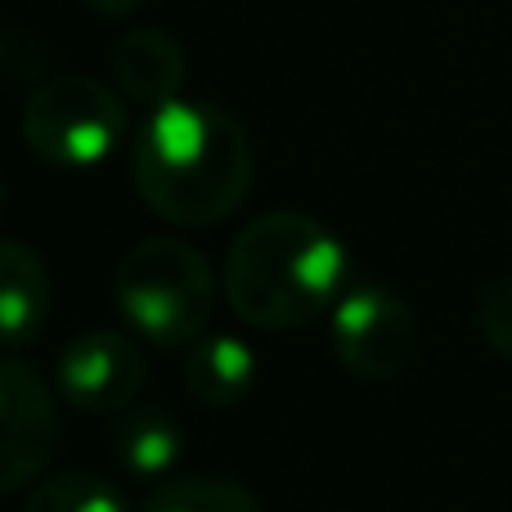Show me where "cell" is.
Instances as JSON below:
<instances>
[{"label":"cell","instance_id":"11","mask_svg":"<svg viewBox=\"0 0 512 512\" xmlns=\"http://www.w3.org/2000/svg\"><path fill=\"white\" fill-rule=\"evenodd\" d=\"M113 459L131 477L162 481L180 463V423L158 405L122 409L113 423Z\"/></svg>","mask_w":512,"mask_h":512},{"label":"cell","instance_id":"2","mask_svg":"<svg viewBox=\"0 0 512 512\" xmlns=\"http://www.w3.org/2000/svg\"><path fill=\"white\" fill-rule=\"evenodd\" d=\"M351 288V256L328 225L301 212H265L230 243L221 297L252 328H306L333 315Z\"/></svg>","mask_w":512,"mask_h":512},{"label":"cell","instance_id":"4","mask_svg":"<svg viewBox=\"0 0 512 512\" xmlns=\"http://www.w3.org/2000/svg\"><path fill=\"white\" fill-rule=\"evenodd\" d=\"M18 131L45 167L90 171L131 140V104L113 81L54 72L27 95Z\"/></svg>","mask_w":512,"mask_h":512},{"label":"cell","instance_id":"8","mask_svg":"<svg viewBox=\"0 0 512 512\" xmlns=\"http://www.w3.org/2000/svg\"><path fill=\"white\" fill-rule=\"evenodd\" d=\"M108 77L122 90L126 104L144 108V113L176 104V99H185L189 81L185 45L158 23H135L108 50Z\"/></svg>","mask_w":512,"mask_h":512},{"label":"cell","instance_id":"9","mask_svg":"<svg viewBox=\"0 0 512 512\" xmlns=\"http://www.w3.org/2000/svg\"><path fill=\"white\" fill-rule=\"evenodd\" d=\"M54 283L41 252L23 239H0V346H27L50 319Z\"/></svg>","mask_w":512,"mask_h":512},{"label":"cell","instance_id":"7","mask_svg":"<svg viewBox=\"0 0 512 512\" xmlns=\"http://www.w3.org/2000/svg\"><path fill=\"white\" fill-rule=\"evenodd\" d=\"M144 387V351L122 328H86L59 351V391L81 414H122Z\"/></svg>","mask_w":512,"mask_h":512},{"label":"cell","instance_id":"6","mask_svg":"<svg viewBox=\"0 0 512 512\" xmlns=\"http://www.w3.org/2000/svg\"><path fill=\"white\" fill-rule=\"evenodd\" d=\"M59 445V400L32 364L0 355V495L45 477Z\"/></svg>","mask_w":512,"mask_h":512},{"label":"cell","instance_id":"1","mask_svg":"<svg viewBox=\"0 0 512 512\" xmlns=\"http://www.w3.org/2000/svg\"><path fill=\"white\" fill-rule=\"evenodd\" d=\"M252 140L221 104L176 99L153 113L131 135V185L158 221L198 230L216 225L252 189Z\"/></svg>","mask_w":512,"mask_h":512},{"label":"cell","instance_id":"16","mask_svg":"<svg viewBox=\"0 0 512 512\" xmlns=\"http://www.w3.org/2000/svg\"><path fill=\"white\" fill-rule=\"evenodd\" d=\"M0 207H5V180H0Z\"/></svg>","mask_w":512,"mask_h":512},{"label":"cell","instance_id":"13","mask_svg":"<svg viewBox=\"0 0 512 512\" xmlns=\"http://www.w3.org/2000/svg\"><path fill=\"white\" fill-rule=\"evenodd\" d=\"M23 512H131L126 495L95 472H54L27 490Z\"/></svg>","mask_w":512,"mask_h":512},{"label":"cell","instance_id":"5","mask_svg":"<svg viewBox=\"0 0 512 512\" xmlns=\"http://www.w3.org/2000/svg\"><path fill=\"white\" fill-rule=\"evenodd\" d=\"M333 351L360 382H391L418 355V315L400 292L355 283L333 306Z\"/></svg>","mask_w":512,"mask_h":512},{"label":"cell","instance_id":"12","mask_svg":"<svg viewBox=\"0 0 512 512\" xmlns=\"http://www.w3.org/2000/svg\"><path fill=\"white\" fill-rule=\"evenodd\" d=\"M140 512H265L248 486L230 477H171L144 495Z\"/></svg>","mask_w":512,"mask_h":512},{"label":"cell","instance_id":"10","mask_svg":"<svg viewBox=\"0 0 512 512\" xmlns=\"http://www.w3.org/2000/svg\"><path fill=\"white\" fill-rule=\"evenodd\" d=\"M185 387L198 405L234 409L256 387V351L234 333H207L185 346Z\"/></svg>","mask_w":512,"mask_h":512},{"label":"cell","instance_id":"15","mask_svg":"<svg viewBox=\"0 0 512 512\" xmlns=\"http://www.w3.org/2000/svg\"><path fill=\"white\" fill-rule=\"evenodd\" d=\"M81 5H86L90 14H99V18H126V14H135L144 0H81Z\"/></svg>","mask_w":512,"mask_h":512},{"label":"cell","instance_id":"14","mask_svg":"<svg viewBox=\"0 0 512 512\" xmlns=\"http://www.w3.org/2000/svg\"><path fill=\"white\" fill-rule=\"evenodd\" d=\"M477 333L495 355L512 360V270L490 279L477 297Z\"/></svg>","mask_w":512,"mask_h":512},{"label":"cell","instance_id":"3","mask_svg":"<svg viewBox=\"0 0 512 512\" xmlns=\"http://www.w3.org/2000/svg\"><path fill=\"white\" fill-rule=\"evenodd\" d=\"M212 261L176 234H153L122 252L113 270V297L135 337L149 346H194L216 315Z\"/></svg>","mask_w":512,"mask_h":512}]
</instances>
